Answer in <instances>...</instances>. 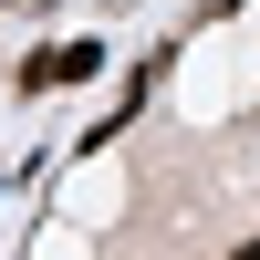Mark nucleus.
Here are the masks:
<instances>
[{"mask_svg": "<svg viewBox=\"0 0 260 260\" xmlns=\"http://www.w3.org/2000/svg\"><path fill=\"white\" fill-rule=\"evenodd\" d=\"M94 42H52V52H31V62H21V83H31V94H52V83H83V73H94Z\"/></svg>", "mask_w": 260, "mask_h": 260, "instance_id": "obj_1", "label": "nucleus"}]
</instances>
